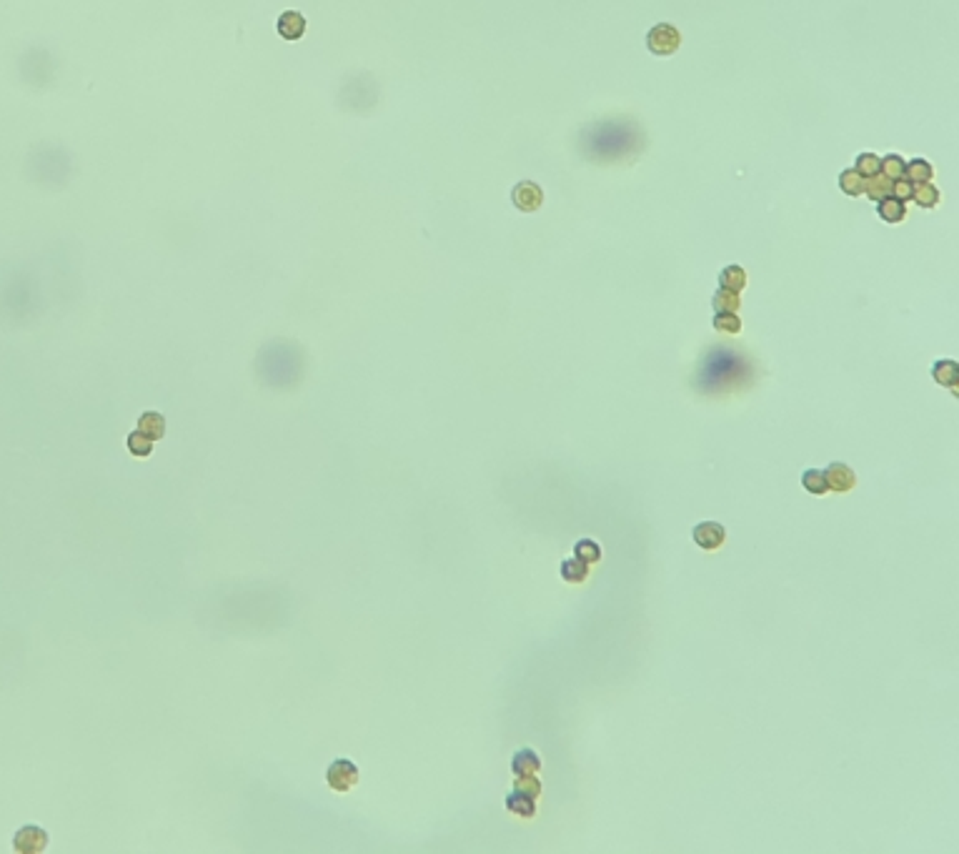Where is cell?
Masks as SVG:
<instances>
[{
    "mask_svg": "<svg viewBox=\"0 0 959 854\" xmlns=\"http://www.w3.org/2000/svg\"><path fill=\"white\" fill-rule=\"evenodd\" d=\"M646 46L654 56H671V53H676L679 46H681V33H679L674 26H669V23H659V26H654L651 31H649Z\"/></svg>",
    "mask_w": 959,
    "mask_h": 854,
    "instance_id": "6da1fadb",
    "label": "cell"
},
{
    "mask_svg": "<svg viewBox=\"0 0 959 854\" xmlns=\"http://www.w3.org/2000/svg\"><path fill=\"white\" fill-rule=\"evenodd\" d=\"M358 779H361V772H358L356 764L348 762V759H336V762L326 769L328 787L338 794H346L348 789H353L358 784Z\"/></svg>",
    "mask_w": 959,
    "mask_h": 854,
    "instance_id": "7a4b0ae2",
    "label": "cell"
},
{
    "mask_svg": "<svg viewBox=\"0 0 959 854\" xmlns=\"http://www.w3.org/2000/svg\"><path fill=\"white\" fill-rule=\"evenodd\" d=\"M48 847V832L36 824H26L13 837V849L21 854H38Z\"/></svg>",
    "mask_w": 959,
    "mask_h": 854,
    "instance_id": "3957f363",
    "label": "cell"
},
{
    "mask_svg": "<svg viewBox=\"0 0 959 854\" xmlns=\"http://www.w3.org/2000/svg\"><path fill=\"white\" fill-rule=\"evenodd\" d=\"M691 539L704 551H714V549H719L726 542V529L719 522H701L691 529Z\"/></svg>",
    "mask_w": 959,
    "mask_h": 854,
    "instance_id": "277c9868",
    "label": "cell"
},
{
    "mask_svg": "<svg viewBox=\"0 0 959 854\" xmlns=\"http://www.w3.org/2000/svg\"><path fill=\"white\" fill-rule=\"evenodd\" d=\"M824 479H827L829 492H837V494L852 492L854 484H857V474L852 471V466L842 464V461L829 464L827 469H824Z\"/></svg>",
    "mask_w": 959,
    "mask_h": 854,
    "instance_id": "5b68a950",
    "label": "cell"
},
{
    "mask_svg": "<svg viewBox=\"0 0 959 854\" xmlns=\"http://www.w3.org/2000/svg\"><path fill=\"white\" fill-rule=\"evenodd\" d=\"M511 200H514V205L519 210L531 213V210H539L541 208V203H544V193H541L539 185L531 183V181H521V183H516L514 190H511Z\"/></svg>",
    "mask_w": 959,
    "mask_h": 854,
    "instance_id": "8992f818",
    "label": "cell"
},
{
    "mask_svg": "<svg viewBox=\"0 0 959 854\" xmlns=\"http://www.w3.org/2000/svg\"><path fill=\"white\" fill-rule=\"evenodd\" d=\"M932 379L937 381L939 386H949L952 389V394L957 396V381H959V366H957V361H949V358H944V361H937L932 366Z\"/></svg>",
    "mask_w": 959,
    "mask_h": 854,
    "instance_id": "52a82bcc",
    "label": "cell"
},
{
    "mask_svg": "<svg viewBox=\"0 0 959 854\" xmlns=\"http://www.w3.org/2000/svg\"><path fill=\"white\" fill-rule=\"evenodd\" d=\"M541 769V759H539V754L534 752V749H519V752L514 754V759H511V772L516 774V777H526V774H536Z\"/></svg>",
    "mask_w": 959,
    "mask_h": 854,
    "instance_id": "ba28073f",
    "label": "cell"
},
{
    "mask_svg": "<svg viewBox=\"0 0 959 854\" xmlns=\"http://www.w3.org/2000/svg\"><path fill=\"white\" fill-rule=\"evenodd\" d=\"M278 33H281L286 41H298V38L306 33V18L296 11H288L278 18Z\"/></svg>",
    "mask_w": 959,
    "mask_h": 854,
    "instance_id": "9c48e42d",
    "label": "cell"
},
{
    "mask_svg": "<svg viewBox=\"0 0 959 854\" xmlns=\"http://www.w3.org/2000/svg\"><path fill=\"white\" fill-rule=\"evenodd\" d=\"M506 809L521 819H531L536 814V799H531L529 794L514 789V792L506 797Z\"/></svg>",
    "mask_w": 959,
    "mask_h": 854,
    "instance_id": "30bf717a",
    "label": "cell"
},
{
    "mask_svg": "<svg viewBox=\"0 0 959 854\" xmlns=\"http://www.w3.org/2000/svg\"><path fill=\"white\" fill-rule=\"evenodd\" d=\"M138 431L148 436V439H153V441L163 439V436H166V419H163V414H158V411H146V414H141Z\"/></svg>",
    "mask_w": 959,
    "mask_h": 854,
    "instance_id": "8fae6325",
    "label": "cell"
},
{
    "mask_svg": "<svg viewBox=\"0 0 959 854\" xmlns=\"http://www.w3.org/2000/svg\"><path fill=\"white\" fill-rule=\"evenodd\" d=\"M877 213L882 215V220H887V223H902L904 220V215H907V208H904V203L899 198H894V195H887V198H882V200H877Z\"/></svg>",
    "mask_w": 959,
    "mask_h": 854,
    "instance_id": "7c38bea8",
    "label": "cell"
},
{
    "mask_svg": "<svg viewBox=\"0 0 959 854\" xmlns=\"http://www.w3.org/2000/svg\"><path fill=\"white\" fill-rule=\"evenodd\" d=\"M562 579L569 584H584L589 579V564H584L582 559H567L562 561Z\"/></svg>",
    "mask_w": 959,
    "mask_h": 854,
    "instance_id": "4fadbf2b",
    "label": "cell"
},
{
    "mask_svg": "<svg viewBox=\"0 0 959 854\" xmlns=\"http://www.w3.org/2000/svg\"><path fill=\"white\" fill-rule=\"evenodd\" d=\"M801 486H804L806 494H811V497H824V494L829 492L824 471H819V469H806L804 474H801Z\"/></svg>",
    "mask_w": 959,
    "mask_h": 854,
    "instance_id": "5bb4252c",
    "label": "cell"
},
{
    "mask_svg": "<svg viewBox=\"0 0 959 854\" xmlns=\"http://www.w3.org/2000/svg\"><path fill=\"white\" fill-rule=\"evenodd\" d=\"M711 306H714L716 313H736L741 306L739 293L729 291V288H719V291L714 293V298H711Z\"/></svg>",
    "mask_w": 959,
    "mask_h": 854,
    "instance_id": "9a60e30c",
    "label": "cell"
},
{
    "mask_svg": "<svg viewBox=\"0 0 959 854\" xmlns=\"http://www.w3.org/2000/svg\"><path fill=\"white\" fill-rule=\"evenodd\" d=\"M719 283L721 288H729V291H744L746 286V271L741 266H726L724 271L719 273Z\"/></svg>",
    "mask_w": 959,
    "mask_h": 854,
    "instance_id": "2e32d148",
    "label": "cell"
},
{
    "mask_svg": "<svg viewBox=\"0 0 959 854\" xmlns=\"http://www.w3.org/2000/svg\"><path fill=\"white\" fill-rule=\"evenodd\" d=\"M864 183H867V178H864L857 168H847V171H842V176H839V188H842L847 195L864 193Z\"/></svg>",
    "mask_w": 959,
    "mask_h": 854,
    "instance_id": "e0dca14e",
    "label": "cell"
},
{
    "mask_svg": "<svg viewBox=\"0 0 959 854\" xmlns=\"http://www.w3.org/2000/svg\"><path fill=\"white\" fill-rule=\"evenodd\" d=\"M864 193H867L872 200L887 198V195H892V181H889L884 173L872 176V178H867V183H864Z\"/></svg>",
    "mask_w": 959,
    "mask_h": 854,
    "instance_id": "ac0fdd59",
    "label": "cell"
},
{
    "mask_svg": "<svg viewBox=\"0 0 959 854\" xmlns=\"http://www.w3.org/2000/svg\"><path fill=\"white\" fill-rule=\"evenodd\" d=\"M904 178L912 181V183H927L932 178V166L924 158L909 161V163H904Z\"/></svg>",
    "mask_w": 959,
    "mask_h": 854,
    "instance_id": "d6986e66",
    "label": "cell"
},
{
    "mask_svg": "<svg viewBox=\"0 0 959 854\" xmlns=\"http://www.w3.org/2000/svg\"><path fill=\"white\" fill-rule=\"evenodd\" d=\"M912 200L917 205H922V208H934V205L939 203V190H937V185H932L927 181V183H914V193H912Z\"/></svg>",
    "mask_w": 959,
    "mask_h": 854,
    "instance_id": "ffe728a7",
    "label": "cell"
},
{
    "mask_svg": "<svg viewBox=\"0 0 959 854\" xmlns=\"http://www.w3.org/2000/svg\"><path fill=\"white\" fill-rule=\"evenodd\" d=\"M128 451H131L133 456H138V459H148V456L153 454V439H148V436L141 434V431L136 429L131 436H128Z\"/></svg>",
    "mask_w": 959,
    "mask_h": 854,
    "instance_id": "44dd1931",
    "label": "cell"
},
{
    "mask_svg": "<svg viewBox=\"0 0 959 854\" xmlns=\"http://www.w3.org/2000/svg\"><path fill=\"white\" fill-rule=\"evenodd\" d=\"M574 554L577 559H582L584 564H597L602 561V547L592 539H582V542L574 544Z\"/></svg>",
    "mask_w": 959,
    "mask_h": 854,
    "instance_id": "7402d4cb",
    "label": "cell"
},
{
    "mask_svg": "<svg viewBox=\"0 0 959 854\" xmlns=\"http://www.w3.org/2000/svg\"><path fill=\"white\" fill-rule=\"evenodd\" d=\"M711 323H714V328L719 333H729V336L741 331V318L736 313H716Z\"/></svg>",
    "mask_w": 959,
    "mask_h": 854,
    "instance_id": "603a6c76",
    "label": "cell"
},
{
    "mask_svg": "<svg viewBox=\"0 0 959 854\" xmlns=\"http://www.w3.org/2000/svg\"><path fill=\"white\" fill-rule=\"evenodd\" d=\"M879 173H884L887 176L889 181H897V178H902L904 176V161H902V156H884L882 158V166H879Z\"/></svg>",
    "mask_w": 959,
    "mask_h": 854,
    "instance_id": "cb8c5ba5",
    "label": "cell"
},
{
    "mask_svg": "<svg viewBox=\"0 0 959 854\" xmlns=\"http://www.w3.org/2000/svg\"><path fill=\"white\" fill-rule=\"evenodd\" d=\"M879 166H882V158H879V156L862 153V156H857V166H854V168H857L864 178H872V176L879 173Z\"/></svg>",
    "mask_w": 959,
    "mask_h": 854,
    "instance_id": "d4e9b609",
    "label": "cell"
},
{
    "mask_svg": "<svg viewBox=\"0 0 959 854\" xmlns=\"http://www.w3.org/2000/svg\"><path fill=\"white\" fill-rule=\"evenodd\" d=\"M514 789H519V792L529 794L531 799L541 797V782H539V779H536V774H526V777H516Z\"/></svg>",
    "mask_w": 959,
    "mask_h": 854,
    "instance_id": "484cf974",
    "label": "cell"
},
{
    "mask_svg": "<svg viewBox=\"0 0 959 854\" xmlns=\"http://www.w3.org/2000/svg\"><path fill=\"white\" fill-rule=\"evenodd\" d=\"M912 193H914V183L904 178V176H902V178H897V183H892V195L902 200V203L912 200Z\"/></svg>",
    "mask_w": 959,
    "mask_h": 854,
    "instance_id": "4316f807",
    "label": "cell"
}]
</instances>
